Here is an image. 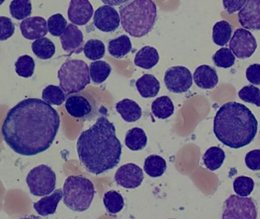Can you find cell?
Instances as JSON below:
<instances>
[{
	"mask_svg": "<svg viewBox=\"0 0 260 219\" xmlns=\"http://www.w3.org/2000/svg\"><path fill=\"white\" fill-rule=\"evenodd\" d=\"M247 80L253 85H260V65L258 63L249 65L246 71Z\"/></svg>",
	"mask_w": 260,
	"mask_h": 219,
	"instance_id": "b9f144b4",
	"label": "cell"
},
{
	"mask_svg": "<svg viewBox=\"0 0 260 219\" xmlns=\"http://www.w3.org/2000/svg\"><path fill=\"white\" fill-rule=\"evenodd\" d=\"M103 203L108 213L111 215H115L124 208V198L118 192L110 190L105 193L103 196Z\"/></svg>",
	"mask_w": 260,
	"mask_h": 219,
	"instance_id": "f546056e",
	"label": "cell"
},
{
	"mask_svg": "<svg viewBox=\"0 0 260 219\" xmlns=\"http://www.w3.org/2000/svg\"><path fill=\"white\" fill-rule=\"evenodd\" d=\"M6 0H0V6H2L4 3H5Z\"/></svg>",
	"mask_w": 260,
	"mask_h": 219,
	"instance_id": "f6af8a7d",
	"label": "cell"
},
{
	"mask_svg": "<svg viewBox=\"0 0 260 219\" xmlns=\"http://www.w3.org/2000/svg\"><path fill=\"white\" fill-rule=\"evenodd\" d=\"M139 94L144 98L156 97L160 89V83L153 75L145 74L135 83Z\"/></svg>",
	"mask_w": 260,
	"mask_h": 219,
	"instance_id": "44dd1931",
	"label": "cell"
},
{
	"mask_svg": "<svg viewBox=\"0 0 260 219\" xmlns=\"http://www.w3.org/2000/svg\"><path fill=\"white\" fill-rule=\"evenodd\" d=\"M16 25L11 18L0 16V41H5L13 36Z\"/></svg>",
	"mask_w": 260,
	"mask_h": 219,
	"instance_id": "ab89813d",
	"label": "cell"
},
{
	"mask_svg": "<svg viewBox=\"0 0 260 219\" xmlns=\"http://www.w3.org/2000/svg\"><path fill=\"white\" fill-rule=\"evenodd\" d=\"M142 169L133 163H128L121 166L117 170L115 180L118 185L126 189H135L139 187L144 180Z\"/></svg>",
	"mask_w": 260,
	"mask_h": 219,
	"instance_id": "7c38bea8",
	"label": "cell"
},
{
	"mask_svg": "<svg viewBox=\"0 0 260 219\" xmlns=\"http://www.w3.org/2000/svg\"><path fill=\"white\" fill-rule=\"evenodd\" d=\"M124 142L130 150H142L147 144V135L141 128H132L127 131Z\"/></svg>",
	"mask_w": 260,
	"mask_h": 219,
	"instance_id": "cb8c5ba5",
	"label": "cell"
},
{
	"mask_svg": "<svg viewBox=\"0 0 260 219\" xmlns=\"http://www.w3.org/2000/svg\"><path fill=\"white\" fill-rule=\"evenodd\" d=\"M19 27L22 36L30 41L44 38L48 32L46 20L41 16L28 17L23 19Z\"/></svg>",
	"mask_w": 260,
	"mask_h": 219,
	"instance_id": "e0dca14e",
	"label": "cell"
},
{
	"mask_svg": "<svg viewBox=\"0 0 260 219\" xmlns=\"http://www.w3.org/2000/svg\"><path fill=\"white\" fill-rule=\"evenodd\" d=\"M123 29L134 38L148 34L156 22L157 8L153 0H132L120 9Z\"/></svg>",
	"mask_w": 260,
	"mask_h": 219,
	"instance_id": "277c9868",
	"label": "cell"
},
{
	"mask_svg": "<svg viewBox=\"0 0 260 219\" xmlns=\"http://www.w3.org/2000/svg\"><path fill=\"white\" fill-rule=\"evenodd\" d=\"M93 6L89 0H71L68 19L75 25H86L93 15Z\"/></svg>",
	"mask_w": 260,
	"mask_h": 219,
	"instance_id": "9a60e30c",
	"label": "cell"
},
{
	"mask_svg": "<svg viewBox=\"0 0 260 219\" xmlns=\"http://www.w3.org/2000/svg\"><path fill=\"white\" fill-rule=\"evenodd\" d=\"M26 182L33 196H48L55 190L57 176L49 166L41 164L30 170Z\"/></svg>",
	"mask_w": 260,
	"mask_h": 219,
	"instance_id": "52a82bcc",
	"label": "cell"
},
{
	"mask_svg": "<svg viewBox=\"0 0 260 219\" xmlns=\"http://www.w3.org/2000/svg\"><path fill=\"white\" fill-rule=\"evenodd\" d=\"M93 24L105 33L115 31L120 25L118 12L112 6L108 5L101 6L94 13Z\"/></svg>",
	"mask_w": 260,
	"mask_h": 219,
	"instance_id": "4fadbf2b",
	"label": "cell"
},
{
	"mask_svg": "<svg viewBox=\"0 0 260 219\" xmlns=\"http://www.w3.org/2000/svg\"><path fill=\"white\" fill-rule=\"evenodd\" d=\"M233 27L226 21H220L213 27V41L217 45L223 47L229 42Z\"/></svg>",
	"mask_w": 260,
	"mask_h": 219,
	"instance_id": "4dcf8cb0",
	"label": "cell"
},
{
	"mask_svg": "<svg viewBox=\"0 0 260 219\" xmlns=\"http://www.w3.org/2000/svg\"><path fill=\"white\" fill-rule=\"evenodd\" d=\"M60 87L66 95L81 92L91 82L87 63L82 59H68L57 72Z\"/></svg>",
	"mask_w": 260,
	"mask_h": 219,
	"instance_id": "8992f818",
	"label": "cell"
},
{
	"mask_svg": "<svg viewBox=\"0 0 260 219\" xmlns=\"http://www.w3.org/2000/svg\"><path fill=\"white\" fill-rule=\"evenodd\" d=\"M18 76L23 78H30L34 75L36 62L34 59L28 55L19 56L15 63Z\"/></svg>",
	"mask_w": 260,
	"mask_h": 219,
	"instance_id": "e575fe53",
	"label": "cell"
},
{
	"mask_svg": "<svg viewBox=\"0 0 260 219\" xmlns=\"http://www.w3.org/2000/svg\"><path fill=\"white\" fill-rule=\"evenodd\" d=\"M192 75L185 66H173L166 71L164 83L169 91L176 94L185 93L192 85Z\"/></svg>",
	"mask_w": 260,
	"mask_h": 219,
	"instance_id": "30bf717a",
	"label": "cell"
},
{
	"mask_svg": "<svg viewBox=\"0 0 260 219\" xmlns=\"http://www.w3.org/2000/svg\"><path fill=\"white\" fill-rule=\"evenodd\" d=\"M65 108L71 117L81 120H92L97 114L95 100L89 96L79 93L68 97Z\"/></svg>",
	"mask_w": 260,
	"mask_h": 219,
	"instance_id": "9c48e42d",
	"label": "cell"
},
{
	"mask_svg": "<svg viewBox=\"0 0 260 219\" xmlns=\"http://www.w3.org/2000/svg\"><path fill=\"white\" fill-rule=\"evenodd\" d=\"M60 125V115L51 105L41 99L27 98L10 110L1 131L16 153L32 156L51 147Z\"/></svg>",
	"mask_w": 260,
	"mask_h": 219,
	"instance_id": "6da1fadb",
	"label": "cell"
},
{
	"mask_svg": "<svg viewBox=\"0 0 260 219\" xmlns=\"http://www.w3.org/2000/svg\"><path fill=\"white\" fill-rule=\"evenodd\" d=\"M132 49V44L130 38L124 34L111 40L108 46L109 53L116 59H122L127 53H130Z\"/></svg>",
	"mask_w": 260,
	"mask_h": 219,
	"instance_id": "603a6c76",
	"label": "cell"
},
{
	"mask_svg": "<svg viewBox=\"0 0 260 219\" xmlns=\"http://www.w3.org/2000/svg\"><path fill=\"white\" fill-rule=\"evenodd\" d=\"M193 79L196 85L202 89H212L218 83L217 71L208 65L198 67L194 71Z\"/></svg>",
	"mask_w": 260,
	"mask_h": 219,
	"instance_id": "ac0fdd59",
	"label": "cell"
},
{
	"mask_svg": "<svg viewBox=\"0 0 260 219\" xmlns=\"http://www.w3.org/2000/svg\"><path fill=\"white\" fill-rule=\"evenodd\" d=\"M63 198V191L60 189L54 191L50 196H45V197L34 203V208L36 212L42 216H48L54 214L57 211L59 202Z\"/></svg>",
	"mask_w": 260,
	"mask_h": 219,
	"instance_id": "d6986e66",
	"label": "cell"
},
{
	"mask_svg": "<svg viewBox=\"0 0 260 219\" xmlns=\"http://www.w3.org/2000/svg\"><path fill=\"white\" fill-rule=\"evenodd\" d=\"M83 51L87 59L96 61L104 57L106 47L100 40L90 39L85 44Z\"/></svg>",
	"mask_w": 260,
	"mask_h": 219,
	"instance_id": "836d02e7",
	"label": "cell"
},
{
	"mask_svg": "<svg viewBox=\"0 0 260 219\" xmlns=\"http://www.w3.org/2000/svg\"><path fill=\"white\" fill-rule=\"evenodd\" d=\"M42 99L50 105L60 106L66 100V94L60 87L50 85L42 91Z\"/></svg>",
	"mask_w": 260,
	"mask_h": 219,
	"instance_id": "d6a6232c",
	"label": "cell"
},
{
	"mask_svg": "<svg viewBox=\"0 0 260 219\" xmlns=\"http://www.w3.org/2000/svg\"><path fill=\"white\" fill-rule=\"evenodd\" d=\"M48 30L52 36H60L68 26L66 18L61 14L51 15L47 21Z\"/></svg>",
	"mask_w": 260,
	"mask_h": 219,
	"instance_id": "8d00e7d4",
	"label": "cell"
},
{
	"mask_svg": "<svg viewBox=\"0 0 260 219\" xmlns=\"http://www.w3.org/2000/svg\"><path fill=\"white\" fill-rule=\"evenodd\" d=\"M117 112L127 123L138 121L142 117V109L138 103L131 99H123L116 103Z\"/></svg>",
	"mask_w": 260,
	"mask_h": 219,
	"instance_id": "ffe728a7",
	"label": "cell"
},
{
	"mask_svg": "<svg viewBox=\"0 0 260 219\" xmlns=\"http://www.w3.org/2000/svg\"><path fill=\"white\" fill-rule=\"evenodd\" d=\"M256 40L250 31L238 28L234 32L230 41V50L238 59L251 57L256 50Z\"/></svg>",
	"mask_w": 260,
	"mask_h": 219,
	"instance_id": "8fae6325",
	"label": "cell"
},
{
	"mask_svg": "<svg viewBox=\"0 0 260 219\" xmlns=\"http://www.w3.org/2000/svg\"><path fill=\"white\" fill-rule=\"evenodd\" d=\"M258 122L250 110L238 102L222 105L214 120V133L224 145L238 149L250 144L257 133Z\"/></svg>",
	"mask_w": 260,
	"mask_h": 219,
	"instance_id": "3957f363",
	"label": "cell"
},
{
	"mask_svg": "<svg viewBox=\"0 0 260 219\" xmlns=\"http://www.w3.org/2000/svg\"><path fill=\"white\" fill-rule=\"evenodd\" d=\"M32 4L31 0H13L10 5V12L13 18L23 20L31 15Z\"/></svg>",
	"mask_w": 260,
	"mask_h": 219,
	"instance_id": "1f68e13d",
	"label": "cell"
},
{
	"mask_svg": "<svg viewBox=\"0 0 260 219\" xmlns=\"http://www.w3.org/2000/svg\"><path fill=\"white\" fill-rule=\"evenodd\" d=\"M239 97L243 101L260 106V90L254 85L243 87L238 93Z\"/></svg>",
	"mask_w": 260,
	"mask_h": 219,
	"instance_id": "f35d334b",
	"label": "cell"
},
{
	"mask_svg": "<svg viewBox=\"0 0 260 219\" xmlns=\"http://www.w3.org/2000/svg\"><path fill=\"white\" fill-rule=\"evenodd\" d=\"M62 48L71 56L73 53L79 54L83 50L84 38L82 30L75 24H68L63 33L60 35Z\"/></svg>",
	"mask_w": 260,
	"mask_h": 219,
	"instance_id": "5bb4252c",
	"label": "cell"
},
{
	"mask_svg": "<svg viewBox=\"0 0 260 219\" xmlns=\"http://www.w3.org/2000/svg\"><path fill=\"white\" fill-rule=\"evenodd\" d=\"M101 1L108 6H120L127 3L129 0H101Z\"/></svg>",
	"mask_w": 260,
	"mask_h": 219,
	"instance_id": "ee69618b",
	"label": "cell"
},
{
	"mask_svg": "<svg viewBox=\"0 0 260 219\" xmlns=\"http://www.w3.org/2000/svg\"><path fill=\"white\" fill-rule=\"evenodd\" d=\"M31 50L39 59L47 60L55 54V45L51 40L48 38H41L36 40L31 44Z\"/></svg>",
	"mask_w": 260,
	"mask_h": 219,
	"instance_id": "d4e9b609",
	"label": "cell"
},
{
	"mask_svg": "<svg viewBox=\"0 0 260 219\" xmlns=\"http://www.w3.org/2000/svg\"><path fill=\"white\" fill-rule=\"evenodd\" d=\"M246 2V0H222L223 8L229 14L240 11Z\"/></svg>",
	"mask_w": 260,
	"mask_h": 219,
	"instance_id": "7bdbcfd3",
	"label": "cell"
},
{
	"mask_svg": "<svg viewBox=\"0 0 260 219\" xmlns=\"http://www.w3.org/2000/svg\"><path fill=\"white\" fill-rule=\"evenodd\" d=\"M256 205L251 198L231 195L223 205L222 218L255 219Z\"/></svg>",
	"mask_w": 260,
	"mask_h": 219,
	"instance_id": "ba28073f",
	"label": "cell"
},
{
	"mask_svg": "<svg viewBox=\"0 0 260 219\" xmlns=\"http://www.w3.org/2000/svg\"><path fill=\"white\" fill-rule=\"evenodd\" d=\"M151 110L155 117L165 120L173 115L174 113V105L168 96H161L153 100Z\"/></svg>",
	"mask_w": 260,
	"mask_h": 219,
	"instance_id": "484cf974",
	"label": "cell"
},
{
	"mask_svg": "<svg viewBox=\"0 0 260 219\" xmlns=\"http://www.w3.org/2000/svg\"><path fill=\"white\" fill-rule=\"evenodd\" d=\"M159 59V53L156 49L150 46H145L135 55V64L140 68L150 69L158 63Z\"/></svg>",
	"mask_w": 260,
	"mask_h": 219,
	"instance_id": "7402d4cb",
	"label": "cell"
},
{
	"mask_svg": "<svg viewBox=\"0 0 260 219\" xmlns=\"http://www.w3.org/2000/svg\"><path fill=\"white\" fill-rule=\"evenodd\" d=\"M245 162L248 168L255 171H258L260 169V150L255 149V150L251 151L248 152L245 158Z\"/></svg>",
	"mask_w": 260,
	"mask_h": 219,
	"instance_id": "60d3db41",
	"label": "cell"
},
{
	"mask_svg": "<svg viewBox=\"0 0 260 219\" xmlns=\"http://www.w3.org/2000/svg\"><path fill=\"white\" fill-rule=\"evenodd\" d=\"M62 191L64 205L78 212L89 209L95 193L93 182L82 175L68 176Z\"/></svg>",
	"mask_w": 260,
	"mask_h": 219,
	"instance_id": "5b68a950",
	"label": "cell"
},
{
	"mask_svg": "<svg viewBox=\"0 0 260 219\" xmlns=\"http://www.w3.org/2000/svg\"><path fill=\"white\" fill-rule=\"evenodd\" d=\"M225 152L219 147L209 148L203 156L205 167L211 171L220 168L225 160Z\"/></svg>",
	"mask_w": 260,
	"mask_h": 219,
	"instance_id": "83f0119b",
	"label": "cell"
},
{
	"mask_svg": "<svg viewBox=\"0 0 260 219\" xmlns=\"http://www.w3.org/2000/svg\"><path fill=\"white\" fill-rule=\"evenodd\" d=\"M213 61L214 65L219 68H231L235 62V56L230 49L223 47L214 53Z\"/></svg>",
	"mask_w": 260,
	"mask_h": 219,
	"instance_id": "d590c367",
	"label": "cell"
},
{
	"mask_svg": "<svg viewBox=\"0 0 260 219\" xmlns=\"http://www.w3.org/2000/svg\"><path fill=\"white\" fill-rule=\"evenodd\" d=\"M89 76L92 82L97 85L103 83L110 76L112 67L105 61L99 60L91 62Z\"/></svg>",
	"mask_w": 260,
	"mask_h": 219,
	"instance_id": "f1b7e54d",
	"label": "cell"
},
{
	"mask_svg": "<svg viewBox=\"0 0 260 219\" xmlns=\"http://www.w3.org/2000/svg\"><path fill=\"white\" fill-rule=\"evenodd\" d=\"M144 169L145 173L151 177H159L167 170V162L159 155H152L147 157L144 161Z\"/></svg>",
	"mask_w": 260,
	"mask_h": 219,
	"instance_id": "4316f807",
	"label": "cell"
},
{
	"mask_svg": "<svg viewBox=\"0 0 260 219\" xmlns=\"http://www.w3.org/2000/svg\"><path fill=\"white\" fill-rule=\"evenodd\" d=\"M255 184L253 179L249 176H240L236 178L234 182V190L240 196H248L253 190Z\"/></svg>",
	"mask_w": 260,
	"mask_h": 219,
	"instance_id": "74e56055",
	"label": "cell"
},
{
	"mask_svg": "<svg viewBox=\"0 0 260 219\" xmlns=\"http://www.w3.org/2000/svg\"><path fill=\"white\" fill-rule=\"evenodd\" d=\"M106 112L97 119L89 129L80 134L77 142L79 159L92 174L112 170L121 161L122 146L116 135L115 125Z\"/></svg>",
	"mask_w": 260,
	"mask_h": 219,
	"instance_id": "7a4b0ae2",
	"label": "cell"
},
{
	"mask_svg": "<svg viewBox=\"0 0 260 219\" xmlns=\"http://www.w3.org/2000/svg\"><path fill=\"white\" fill-rule=\"evenodd\" d=\"M240 24L248 30L260 29V0H246L238 13Z\"/></svg>",
	"mask_w": 260,
	"mask_h": 219,
	"instance_id": "2e32d148",
	"label": "cell"
}]
</instances>
